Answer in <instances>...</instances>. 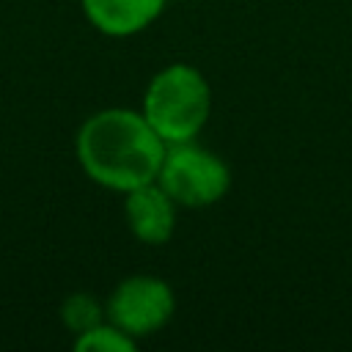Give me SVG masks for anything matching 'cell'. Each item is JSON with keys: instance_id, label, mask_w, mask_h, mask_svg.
I'll use <instances>...</instances> for the list:
<instances>
[{"instance_id": "7", "label": "cell", "mask_w": 352, "mask_h": 352, "mask_svg": "<svg viewBox=\"0 0 352 352\" xmlns=\"http://www.w3.org/2000/svg\"><path fill=\"white\" fill-rule=\"evenodd\" d=\"M74 349H80V352H129V349H135V341L129 333H124L116 324H96L77 336Z\"/></svg>"}, {"instance_id": "8", "label": "cell", "mask_w": 352, "mask_h": 352, "mask_svg": "<svg viewBox=\"0 0 352 352\" xmlns=\"http://www.w3.org/2000/svg\"><path fill=\"white\" fill-rule=\"evenodd\" d=\"M63 322L74 333H85V330L102 324V308L91 294H72L63 302Z\"/></svg>"}, {"instance_id": "1", "label": "cell", "mask_w": 352, "mask_h": 352, "mask_svg": "<svg viewBox=\"0 0 352 352\" xmlns=\"http://www.w3.org/2000/svg\"><path fill=\"white\" fill-rule=\"evenodd\" d=\"M77 157L94 182L129 192L157 179L165 160V140L146 116L132 110H102L82 124Z\"/></svg>"}, {"instance_id": "2", "label": "cell", "mask_w": 352, "mask_h": 352, "mask_svg": "<svg viewBox=\"0 0 352 352\" xmlns=\"http://www.w3.org/2000/svg\"><path fill=\"white\" fill-rule=\"evenodd\" d=\"M209 85L195 69L176 63L162 69L143 99V116L165 143H187L209 116Z\"/></svg>"}, {"instance_id": "3", "label": "cell", "mask_w": 352, "mask_h": 352, "mask_svg": "<svg viewBox=\"0 0 352 352\" xmlns=\"http://www.w3.org/2000/svg\"><path fill=\"white\" fill-rule=\"evenodd\" d=\"M160 187L182 206H209L228 190V168L209 151L173 143L157 173Z\"/></svg>"}, {"instance_id": "5", "label": "cell", "mask_w": 352, "mask_h": 352, "mask_svg": "<svg viewBox=\"0 0 352 352\" xmlns=\"http://www.w3.org/2000/svg\"><path fill=\"white\" fill-rule=\"evenodd\" d=\"M124 209H126L129 228L135 231L138 239L160 245L173 234V223H176L173 198L162 187L143 184V187L129 190Z\"/></svg>"}, {"instance_id": "4", "label": "cell", "mask_w": 352, "mask_h": 352, "mask_svg": "<svg viewBox=\"0 0 352 352\" xmlns=\"http://www.w3.org/2000/svg\"><path fill=\"white\" fill-rule=\"evenodd\" d=\"M107 314L116 327L129 336H148L162 327L173 314V294L165 280L135 275L118 283L110 297Z\"/></svg>"}, {"instance_id": "6", "label": "cell", "mask_w": 352, "mask_h": 352, "mask_svg": "<svg viewBox=\"0 0 352 352\" xmlns=\"http://www.w3.org/2000/svg\"><path fill=\"white\" fill-rule=\"evenodd\" d=\"M165 0H82L94 28L110 36H129L157 19Z\"/></svg>"}]
</instances>
